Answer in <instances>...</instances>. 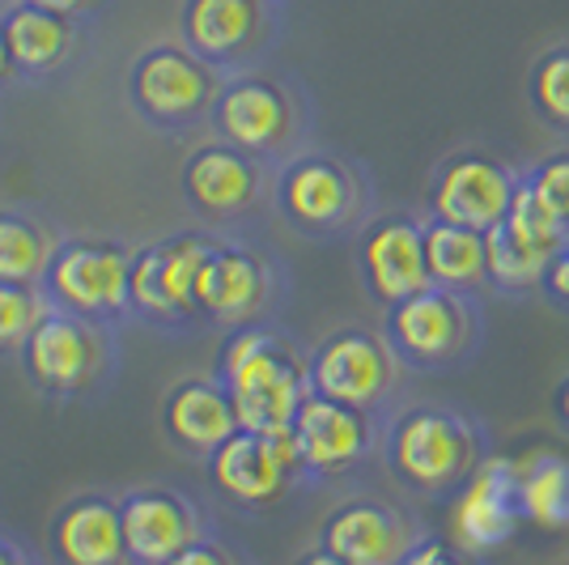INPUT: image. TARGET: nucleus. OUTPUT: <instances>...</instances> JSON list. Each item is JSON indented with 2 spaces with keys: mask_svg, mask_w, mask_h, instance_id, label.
Instances as JSON below:
<instances>
[{
  "mask_svg": "<svg viewBox=\"0 0 569 565\" xmlns=\"http://www.w3.org/2000/svg\"><path fill=\"white\" fill-rule=\"evenodd\" d=\"M493 455V434L472 408L417 400L400 408L382 434V459L408 497L451 502Z\"/></svg>",
  "mask_w": 569,
  "mask_h": 565,
  "instance_id": "f257e3e1",
  "label": "nucleus"
},
{
  "mask_svg": "<svg viewBox=\"0 0 569 565\" xmlns=\"http://www.w3.org/2000/svg\"><path fill=\"white\" fill-rule=\"evenodd\" d=\"M221 387L234 400L238 429L289 434L310 396V354H302L284 331L247 324L221 354Z\"/></svg>",
  "mask_w": 569,
  "mask_h": 565,
  "instance_id": "f03ea898",
  "label": "nucleus"
},
{
  "mask_svg": "<svg viewBox=\"0 0 569 565\" xmlns=\"http://www.w3.org/2000/svg\"><path fill=\"white\" fill-rule=\"evenodd\" d=\"M489 315L480 294H459L429 285L421 294L387 307L382 336L403 361V370L421 375H455L468 370L485 349Z\"/></svg>",
  "mask_w": 569,
  "mask_h": 565,
  "instance_id": "7ed1b4c3",
  "label": "nucleus"
},
{
  "mask_svg": "<svg viewBox=\"0 0 569 565\" xmlns=\"http://www.w3.org/2000/svg\"><path fill=\"white\" fill-rule=\"evenodd\" d=\"M272 205L298 235L345 238L361 235V226L375 217V188L366 166L353 158L307 149L281 162L272 179Z\"/></svg>",
  "mask_w": 569,
  "mask_h": 565,
  "instance_id": "20e7f679",
  "label": "nucleus"
},
{
  "mask_svg": "<svg viewBox=\"0 0 569 565\" xmlns=\"http://www.w3.org/2000/svg\"><path fill=\"white\" fill-rule=\"evenodd\" d=\"M519 188L522 162L463 145V149H451L442 162L433 166L426 188V217L489 235L493 226L506 221Z\"/></svg>",
  "mask_w": 569,
  "mask_h": 565,
  "instance_id": "39448f33",
  "label": "nucleus"
},
{
  "mask_svg": "<svg viewBox=\"0 0 569 565\" xmlns=\"http://www.w3.org/2000/svg\"><path fill=\"white\" fill-rule=\"evenodd\" d=\"M213 123L221 141L238 145L256 158H293L307 132V111L293 86L277 77H234L213 98Z\"/></svg>",
  "mask_w": 569,
  "mask_h": 565,
  "instance_id": "423d86ee",
  "label": "nucleus"
},
{
  "mask_svg": "<svg viewBox=\"0 0 569 565\" xmlns=\"http://www.w3.org/2000/svg\"><path fill=\"white\" fill-rule=\"evenodd\" d=\"M403 361L375 328H336L310 354V391L328 400L382 413L396 396Z\"/></svg>",
  "mask_w": 569,
  "mask_h": 565,
  "instance_id": "0eeeda50",
  "label": "nucleus"
},
{
  "mask_svg": "<svg viewBox=\"0 0 569 565\" xmlns=\"http://www.w3.org/2000/svg\"><path fill=\"white\" fill-rule=\"evenodd\" d=\"M382 434H387V425L379 422V413L328 400V396H315V391L302 400L293 429H289L307 480L353 476L382 447Z\"/></svg>",
  "mask_w": 569,
  "mask_h": 565,
  "instance_id": "6e6552de",
  "label": "nucleus"
},
{
  "mask_svg": "<svg viewBox=\"0 0 569 565\" xmlns=\"http://www.w3.org/2000/svg\"><path fill=\"white\" fill-rule=\"evenodd\" d=\"M357 277L382 310L429 289L426 212L396 209L370 217L357 235Z\"/></svg>",
  "mask_w": 569,
  "mask_h": 565,
  "instance_id": "1a4fd4ad",
  "label": "nucleus"
},
{
  "mask_svg": "<svg viewBox=\"0 0 569 565\" xmlns=\"http://www.w3.org/2000/svg\"><path fill=\"white\" fill-rule=\"evenodd\" d=\"M527 527L519 497V459L489 455L476 476L451 497V541L476 557H489Z\"/></svg>",
  "mask_w": 569,
  "mask_h": 565,
  "instance_id": "9d476101",
  "label": "nucleus"
},
{
  "mask_svg": "<svg viewBox=\"0 0 569 565\" xmlns=\"http://www.w3.org/2000/svg\"><path fill=\"white\" fill-rule=\"evenodd\" d=\"M426 536L429 527L408 506L382 497H349L319 527V544L349 565H400Z\"/></svg>",
  "mask_w": 569,
  "mask_h": 565,
  "instance_id": "9b49d317",
  "label": "nucleus"
},
{
  "mask_svg": "<svg viewBox=\"0 0 569 565\" xmlns=\"http://www.w3.org/2000/svg\"><path fill=\"white\" fill-rule=\"evenodd\" d=\"M128 277H132V251L111 238H72L56 247L48 268L51 298L64 310L94 319L128 307Z\"/></svg>",
  "mask_w": 569,
  "mask_h": 565,
  "instance_id": "f8f14e48",
  "label": "nucleus"
},
{
  "mask_svg": "<svg viewBox=\"0 0 569 565\" xmlns=\"http://www.w3.org/2000/svg\"><path fill=\"white\" fill-rule=\"evenodd\" d=\"M209 476L217 494H226L238 506H272L302 480V464L289 434L238 429L234 438H226L209 455Z\"/></svg>",
  "mask_w": 569,
  "mask_h": 565,
  "instance_id": "ddd939ff",
  "label": "nucleus"
},
{
  "mask_svg": "<svg viewBox=\"0 0 569 565\" xmlns=\"http://www.w3.org/2000/svg\"><path fill=\"white\" fill-rule=\"evenodd\" d=\"M213 238L174 235L132 251V277H128V307L149 319H188L196 310V281L209 256Z\"/></svg>",
  "mask_w": 569,
  "mask_h": 565,
  "instance_id": "4468645a",
  "label": "nucleus"
},
{
  "mask_svg": "<svg viewBox=\"0 0 569 565\" xmlns=\"http://www.w3.org/2000/svg\"><path fill=\"white\" fill-rule=\"evenodd\" d=\"M277 298V272L272 264L242 242H213L200 281H196V310H204L217 324L247 328L256 324Z\"/></svg>",
  "mask_w": 569,
  "mask_h": 565,
  "instance_id": "2eb2a0df",
  "label": "nucleus"
},
{
  "mask_svg": "<svg viewBox=\"0 0 569 565\" xmlns=\"http://www.w3.org/2000/svg\"><path fill=\"white\" fill-rule=\"evenodd\" d=\"M26 375L34 378L51 396H72L90 387L102 366V340L98 331L72 315V310H48L39 328L26 336L22 345Z\"/></svg>",
  "mask_w": 569,
  "mask_h": 565,
  "instance_id": "dca6fc26",
  "label": "nucleus"
},
{
  "mask_svg": "<svg viewBox=\"0 0 569 565\" xmlns=\"http://www.w3.org/2000/svg\"><path fill=\"white\" fill-rule=\"evenodd\" d=\"M217 77L204 56L183 48H153L144 51L132 69V98L149 119L179 123L200 116L217 98Z\"/></svg>",
  "mask_w": 569,
  "mask_h": 565,
  "instance_id": "f3484780",
  "label": "nucleus"
},
{
  "mask_svg": "<svg viewBox=\"0 0 569 565\" xmlns=\"http://www.w3.org/2000/svg\"><path fill=\"white\" fill-rule=\"evenodd\" d=\"M183 191L200 212L209 217H234V212L256 209L268 191V170L263 158L238 149L230 141H209L191 149L183 166Z\"/></svg>",
  "mask_w": 569,
  "mask_h": 565,
  "instance_id": "a211bd4d",
  "label": "nucleus"
},
{
  "mask_svg": "<svg viewBox=\"0 0 569 565\" xmlns=\"http://www.w3.org/2000/svg\"><path fill=\"white\" fill-rule=\"evenodd\" d=\"M119 518L132 565H167L200 541L196 506L170 489H132L119 502Z\"/></svg>",
  "mask_w": 569,
  "mask_h": 565,
  "instance_id": "6ab92c4d",
  "label": "nucleus"
},
{
  "mask_svg": "<svg viewBox=\"0 0 569 565\" xmlns=\"http://www.w3.org/2000/svg\"><path fill=\"white\" fill-rule=\"evenodd\" d=\"M162 425L170 443L191 450V455H213L226 438L238 434V413L221 378H183L167 391L162 404Z\"/></svg>",
  "mask_w": 569,
  "mask_h": 565,
  "instance_id": "aec40b11",
  "label": "nucleus"
},
{
  "mask_svg": "<svg viewBox=\"0 0 569 565\" xmlns=\"http://www.w3.org/2000/svg\"><path fill=\"white\" fill-rule=\"evenodd\" d=\"M51 548L60 565H123V518L111 497H72L69 506L51 523Z\"/></svg>",
  "mask_w": 569,
  "mask_h": 565,
  "instance_id": "412c9836",
  "label": "nucleus"
},
{
  "mask_svg": "<svg viewBox=\"0 0 569 565\" xmlns=\"http://www.w3.org/2000/svg\"><path fill=\"white\" fill-rule=\"evenodd\" d=\"M268 13L263 0H188L183 9V34L196 56L209 65H226L260 48Z\"/></svg>",
  "mask_w": 569,
  "mask_h": 565,
  "instance_id": "4be33fe9",
  "label": "nucleus"
},
{
  "mask_svg": "<svg viewBox=\"0 0 569 565\" xmlns=\"http://www.w3.org/2000/svg\"><path fill=\"white\" fill-rule=\"evenodd\" d=\"M429 281L459 294H489V247L480 230L426 217Z\"/></svg>",
  "mask_w": 569,
  "mask_h": 565,
  "instance_id": "5701e85b",
  "label": "nucleus"
},
{
  "mask_svg": "<svg viewBox=\"0 0 569 565\" xmlns=\"http://www.w3.org/2000/svg\"><path fill=\"white\" fill-rule=\"evenodd\" d=\"M522 518L536 532H569V459L557 450H536L519 459Z\"/></svg>",
  "mask_w": 569,
  "mask_h": 565,
  "instance_id": "b1692460",
  "label": "nucleus"
},
{
  "mask_svg": "<svg viewBox=\"0 0 569 565\" xmlns=\"http://www.w3.org/2000/svg\"><path fill=\"white\" fill-rule=\"evenodd\" d=\"M4 43H9V56L18 69L43 72L56 69L72 48V26L69 18L60 13H48V9H34V4H18L4 13Z\"/></svg>",
  "mask_w": 569,
  "mask_h": 565,
  "instance_id": "393cba45",
  "label": "nucleus"
},
{
  "mask_svg": "<svg viewBox=\"0 0 569 565\" xmlns=\"http://www.w3.org/2000/svg\"><path fill=\"white\" fill-rule=\"evenodd\" d=\"M485 247H489V294H498L506 303L540 294L548 264L557 259L540 247H531V242H522L519 235H510L506 226H493L485 235Z\"/></svg>",
  "mask_w": 569,
  "mask_h": 565,
  "instance_id": "a878e982",
  "label": "nucleus"
},
{
  "mask_svg": "<svg viewBox=\"0 0 569 565\" xmlns=\"http://www.w3.org/2000/svg\"><path fill=\"white\" fill-rule=\"evenodd\" d=\"M522 95H527L531 116L545 123V132L569 145V39L548 43L545 51L531 56Z\"/></svg>",
  "mask_w": 569,
  "mask_h": 565,
  "instance_id": "bb28decb",
  "label": "nucleus"
},
{
  "mask_svg": "<svg viewBox=\"0 0 569 565\" xmlns=\"http://www.w3.org/2000/svg\"><path fill=\"white\" fill-rule=\"evenodd\" d=\"M51 256H56V247L39 221H30L22 212H0V281H43Z\"/></svg>",
  "mask_w": 569,
  "mask_h": 565,
  "instance_id": "cd10ccee",
  "label": "nucleus"
},
{
  "mask_svg": "<svg viewBox=\"0 0 569 565\" xmlns=\"http://www.w3.org/2000/svg\"><path fill=\"white\" fill-rule=\"evenodd\" d=\"M522 188L531 191L548 209V217L569 235V145L548 149L536 162H522Z\"/></svg>",
  "mask_w": 569,
  "mask_h": 565,
  "instance_id": "c85d7f7f",
  "label": "nucleus"
},
{
  "mask_svg": "<svg viewBox=\"0 0 569 565\" xmlns=\"http://www.w3.org/2000/svg\"><path fill=\"white\" fill-rule=\"evenodd\" d=\"M43 315L48 307L34 294V285L0 281V349H22L26 336L39 328Z\"/></svg>",
  "mask_w": 569,
  "mask_h": 565,
  "instance_id": "c756f323",
  "label": "nucleus"
},
{
  "mask_svg": "<svg viewBox=\"0 0 569 565\" xmlns=\"http://www.w3.org/2000/svg\"><path fill=\"white\" fill-rule=\"evenodd\" d=\"M400 565H489V557H476V553L459 548V544L447 541V536H433V532H429L426 541L417 544Z\"/></svg>",
  "mask_w": 569,
  "mask_h": 565,
  "instance_id": "7c9ffc66",
  "label": "nucleus"
},
{
  "mask_svg": "<svg viewBox=\"0 0 569 565\" xmlns=\"http://www.w3.org/2000/svg\"><path fill=\"white\" fill-rule=\"evenodd\" d=\"M540 298H545L557 315H569V242L557 251V259L548 264L545 281H540Z\"/></svg>",
  "mask_w": 569,
  "mask_h": 565,
  "instance_id": "2f4dec72",
  "label": "nucleus"
},
{
  "mask_svg": "<svg viewBox=\"0 0 569 565\" xmlns=\"http://www.w3.org/2000/svg\"><path fill=\"white\" fill-rule=\"evenodd\" d=\"M167 565H238L230 548H221L213 541H196L191 548H183L179 557H170Z\"/></svg>",
  "mask_w": 569,
  "mask_h": 565,
  "instance_id": "473e14b6",
  "label": "nucleus"
},
{
  "mask_svg": "<svg viewBox=\"0 0 569 565\" xmlns=\"http://www.w3.org/2000/svg\"><path fill=\"white\" fill-rule=\"evenodd\" d=\"M552 422H557V429L569 438V370L557 378V387H552Z\"/></svg>",
  "mask_w": 569,
  "mask_h": 565,
  "instance_id": "72a5a7b5",
  "label": "nucleus"
},
{
  "mask_svg": "<svg viewBox=\"0 0 569 565\" xmlns=\"http://www.w3.org/2000/svg\"><path fill=\"white\" fill-rule=\"evenodd\" d=\"M293 565H349V562H345V557H336L332 548L315 544V548H307V553H302V557H298Z\"/></svg>",
  "mask_w": 569,
  "mask_h": 565,
  "instance_id": "f704fd0d",
  "label": "nucleus"
},
{
  "mask_svg": "<svg viewBox=\"0 0 569 565\" xmlns=\"http://www.w3.org/2000/svg\"><path fill=\"white\" fill-rule=\"evenodd\" d=\"M34 9H48V13H60V18H72L77 9H86V0H26Z\"/></svg>",
  "mask_w": 569,
  "mask_h": 565,
  "instance_id": "c9c22d12",
  "label": "nucleus"
},
{
  "mask_svg": "<svg viewBox=\"0 0 569 565\" xmlns=\"http://www.w3.org/2000/svg\"><path fill=\"white\" fill-rule=\"evenodd\" d=\"M0 565H30V562H26V553L18 544L0 541Z\"/></svg>",
  "mask_w": 569,
  "mask_h": 565,
  "instance_id": "e433bc0d",
  "label": "nucleus"
},
{
  "mask_svg": "<svg viewBox=\"0 0 569 565\" xmlns=\"http://www.w3.org/2000/svg\"><path fill=\"white\" fill-rule=\"evenodd\" d=\"M13 69H18V65H13V56H9V43H4V30H0V81H4V77H9Z\"/></svg>",
  "mask_w": 569,
  "mask_h": 565,
  "instance_id": "4c0bfd02",
  "label": "nucleus"
}]
</instances>
